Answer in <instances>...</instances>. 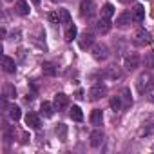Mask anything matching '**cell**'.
Instances as JSON below:
<instances>
[{
	"label": "cell",
	"instance_id": "28",
	"mask_svg": "<svg viewBox=\"0 0 154 154\" xmlns=\"http://www.w3.org/2000/svg\"><path fill=\"white\" fill-rule=\"evenodd\" d=\"M49 20H51L53 24H60V17H58V13H49Z\"/></svg>",
	"mask_w": 154,
	"mask_h": 154
},
{
	"label": "cell",
	"instance_id": "23",
	"mask_svg": "<svg viewBox=\"0 0 154 154\" xmlns=\"http://www.w3.org/2000/svg\"><path fill=\"white\" fill-rule=\"evenodd\" d=\"M111 107H112V111H120V109L123 107L122 96H112V98H111Z\"/></svg>",
	"mask_w": 154,
	"mask_h": 154
},
{
	"label": "cell",
	"instance_id": "18",
	"mask_svg": "<svg viewBox=\"0 0 154 154\" xmlns=\"http://www.w3.org/2000/svg\"><path fill=\"white\" fill-rule=\"evenodd\" d=\"M69 114H71V118H72L74 122H82V120H84V112H82V109H80L78 105H74Z\"/></svg>",
	"mask_w": 154,
	"mask_h": 154
},
{
	"label": "cell",
	"instance_id": "2",
	"mask_svg": "<svg viewBox=\"0 0 154 154\" xmlns=\"http://www.w3.org/2000/svg\"><path fill=\"white\" fill-rule=\"evenodd\" d=\"M80 15L84 18H91L94 15V4H93V0H82V4H80Z\"/></svg>",
	"mask_w": 154,
	"mask_h": 154
},
{
	"label": "cell",
	"instance_id": "14",
	"mask_svg": "<svg viewBox=\"0 0 154 154\" xmlns=\"http://www.w3.org/2000/svg\"><path fill=\"white\" fill-rule=\"evenodd\" d=\"M53 107H54L53 103H49V102H42V105H40V114L45 116V118H51V116L54 114Z\"/></svg>",
	"mask_w": 154,
	"mask_h": 154
},
{
	"label": "cell",
	"instance_id": "6",
	"mask_svg": "<svg viewBox=\"0 0 154 154\" xmlns=\"http://www.w3.org/2000/svg\"><path fill=\"white\" fill-rule=\"evenodd\" d=\"M93 44H94V35L93 33H84L80 38H78V45L82 47V49H87V47H93Z\"/></svg>",
	"mask_w": 154,
	"mask_h": 154
},
{
	"label": "cell",
	"instance_id": "12",
	"mask_svg": "<svg viewBox=\"0 0 154 154\" xmlns=\"http://www.w3.org/2000/svg\"><path fill=\"white\" fill-rule=\"evenodd\" d=\"M96 31H98L100 35H107V33L111 31V22H109V18H102V20L96 24Z\"/></svg>",
	"mask_w": 154,
	"mask_h": 154
},
{
	"label": "cell",
	"instance_id": "7",
	"mask_svg": "<svg viewBox=\"0 0 154 154\" xmlns=\"http://www.w3.org/2000/svg\"><path fill=\"white\" fill-rule=\"evenodd\" d=\"M138 65H140V56L136 53H131L125 56V69L127 71H134Z\"/></svg>",
	"mask_w": 154,
	"mask_h": 154
},
{
	"label": "cell",
	"instance_id": "8",
	"mask_svg": "<svg viewBox=\"0 0 154 154\" xmlns=\"http://www.w3.org/2000/svg\"><path fill=\"white\" fill-rule=\"evenodd\" d=\"M2 67H4V71H6V72H9V74H13V72L17 71L15 60H13L11 56H2Z\"/></svg>",
	"mask_w": 154,
	"mask_h": 154
},
{
	"label": "cell",
	"instance_id": "20",
	"mask_svg": "<svg viewBox=\"0 0 154 154\" xmlns=\"http://www.w3.org/2000/svg\"><path fill=\"white\" fill-rule=\"evenodd\" d=\"M20 116H22L20 107H18V105H11V107H9V118L17 122V120H20Z\"/></svg>",
	"mask_w": 154,
	"mask_h": 154
},
{
	"label": "cell",
	"instance_id": "19",
	"mask_svg": "<svg viewBox=\"0 0 154 154\" xmlns=\"http://www.w3.org/2000/svg\"><path fill=\"white\" fill-rule=\"evenodd\" d=\"M76 35H78V29H76V26H69L67 31H65V40L67 42H72L76 38Z\"/></svg>",
	"mask_w": 154,
	"mask_h": 154
},
{
	"label": "cell",
	"instance_id": "21",
	"mask_svg": "<svg viewBox=\"0 0 154 154\" xmlns=\"http://www.w3.org/2000/svg\"><path fill=\"white\" fill-rule=\"evenodd\" d=\"M42 71H44V74H47V76H54V74H56L54 65H53V63H49V62H45V63L42 65Z\"/></svg>",
	"mask_w": 154,
	"mask_h": 154
},
{
	"label": "cell",
	"instance_id": "29",
	"mask_svg": "<svg viewBox=\"0 0 154 154\" xmlns=\"http://www.w3.org/2000/svg\"><path fill=\"white\" fill-rule=\"evenodd\" d=\"M33 2H35V4H38V2H40V0H33Z\"/></svg>",
	"mask_w": 154,
	"mask_h": 154
},
{
	"label": "cell",
	"instance_id": "30",
	"mask_svg": "<svg viewBox=\"0 0 154 154\" xmlns=\"http://www.w3.org/2000/svg\"><path fill=\"white\" fill-rule=\"evenodd\" d=\"M6 2H13V0H6Z\"/></svg>",
	"mask_w": 154,
	"mask_h": 154
},
{
	"label": "cell",
	"instance_id": "15",
	"mask_svg": "<svg viewBox=\"0 0 154 154\" xmlns=\"http://www.w3.org/2000/svg\"><path fill=\"white\" fill-rule=\"evenodd\" d=\"M102 120H103L102 109H94V111L91 112V123H93V125H102Z\"/></svg>",
	"mask_w": 154,
	"mask_h": 154
},
{
	"label": "cell",
	"instance_id": "24",
	"mask_svg": "<svg viewBox=\"0 0 154 154\" xmlns=\"http://www.w3.org/2000/svg\"><path fill=\"white\" fill-rule=\"evenodd\" d=\"M136 38H138L140 44H149V42H150V35H149L147 31H140V33L136 35Z\"/></svg>",
	"mask_w": 154,
	"mask_h": 154
},
{
	"label": "cell",
	"instance_id": "22",
	"mask_svg": "<svg viewBox=\"0 0 154 154\" xmlns=\"http://www.w3.org/2000/svg\"><path fill=\"white\" fill-rule=\"evenodd\" d=\"M122 102H123L125 107L132 105V98H131V91H129V89H123V91H122Z\"/></svg>",
	"mask_w": 154,
	"mask_h": 154
},
{
	"label": "cell",
	"instance_id": "9",
	"mask_svg": "<svg viewBox=\"0 0 154 154\" xmlns=\"http://www.w3.org/2000/svg\"><path fill=\"white\" fill-rule=\"evenodd\" d=\"M89 140H91V145H93V147H100V145H102V141H103V132H102L100 129H96V131H93V132H91Z\"/></svg>",
	"mask_w": 154,
	"mask_h": 154
},
{
	"label": "cell",
	"instance_id": "1",
	"mask_svg": "<svg viewBox=\"0 0 154 154\" xmlns=\"http://www.w3.org/2000/svg\"><path fill=\"white\" fill-rule=\"evenodd\" d=\"M91 53H93L94 60H105L107 54H109V49H107V45H103V44H94V45L91 47Z\"/></svg>",
	"mask_w": 154,
	"mask_h": 154
},
{
	"label": "cell",
	"instance_id": "10",
	"mask_svg": "<svg viewBox=\"0 0 154 154\" xmlns=\"http://www.w3.org/2000/svg\"><path fill=\"white\" fill-rule=\"evenodd\" d=\"M143 18H145V9H143V6H134V9H132V20L134 22H143Z\"/></svg>",
	"mask_w": 154,
	"mask_h": 154
},
{
	"label": "cell",
	"instance_id": "3",
	"mask_svg": "<svg viewBox=\"0 0 154 154\" xmlns=\"http://www.w3.org/2000/svg\"><path fill=\"white\" fill-rule=\"evenodd\" d=\"M107 94V87L105 85H102V84H98V85H94V87H91L89 89V100H100L102 96H105Z\"/></svg>",
	"mask_w": 154,
	"mask_h": 154
},
{
	"label": "cell",
	"instance_id": "4",
	"mask_svg": "<svg viewBox=\"0 0 154 154\" xmlns=\"http://www.w3.org/2000/svg\"><path fill=\"white\" fill-rule=\"evenodd\" d=\"M53 105H54L56 111H63V109H67V105H69V96L63 94V93L54 94V102H53Z\"/></svg>",
	"mask_w": 154,
	"mask_h": 154
},
{
	"label": "cell",
	"instance_id": "17",
	"mask_svg": "<svg viewBox=\"0 0 154 154\" xmlns=\"http://www.w3.org/2000/svg\"><path fill=\"white\" fill-rule=\"evenodd\" d=\"M54 132H56V136L63 141V140L67 138V125H65V123H58V125L54 127Z\"/></svg>",
	"mask_w": 154,
	"mask_h": 154
},
{
	"label": "cell",
	"instance_id": "13",
	"mask_svg": "<svg viewBox=\"0 0 154 154\" xmlns=\"http://www.w3.org/2000/svg\"><path fill=\"white\" fill-rule=\"evenodd\" d=\"M15 9H17V13L20 17H27L29 15V4L26 2V0H18L17 6H15Z\"/></svg>",
	"mask_w": 154,
	"mask_h": 154
},
{
	"label": "cell",
	"instance_id": "27",
	"mask_svg": "<svg viewBox=\"0 0 154 154\" xmlns=\"http://www.w3.org/2000/svg\"><path fill=\"white\" fill-rule=\"evenodd\" d=\"M105 74L109 76V78H118V76H120V71H116V67H109Z\"/></svg>",
	"mask_w": 154,
	"mask_h": 154
},
{
	"label": "cell",
	"instance_id": "26",
	"mask_svg": "<svg viewBox=\"0 0 154 154\" xmlns=\"http://www.w3.org/2000/svg\"><path fill=\"white\" fill-rule=\"evenodd\" d=\"M147 82H149V76H147V74H141L140 80H138V89H140V93H143V89L147 87Z\"/></svg>",
	"mask_w": 154,
	"mask_h": 154
},
{
	"label": "cell",
	"instance_id": "5",
	"mask_svg": "<svg viewBox=\"0 0 154 154\" xmlns=\"http://www.w3.org/2000/svg\"><path fill=\"white\" fill-rule=\"evenodd\" d=\"M26 125L27 127H31V129H35V131H38L40 129V116L36 114V112H27L26 114Z\"/></svg>",
	"mask_w": 154,
	"mask_h": 154
},
{
	"label": "cell",
	"instance_id": "11",
	"mask_svg": "<svg viewBox=\"0 0 154 154\" xmlns=\"http://www.w3.org/2000/svg\"><path fill=\"white\" fill-rule=\"evenodd\" d=\"M131 20H132V15H131L129 11H123V13L116 18V26H118V27H125L127 24H131Z\"/></svg>",
	"mask_w": 154,
	"mask_h": 154
},
{
	"label": "cell",
	"instance_id": "16",
	"mask_svg": "<svg viewBox=\"0 0 154 154\" xmlns=\"http://www.w3.org/2000/svg\"><path fill=\"white\" fill-rule=\"evenodd\" d=\"M100 15H102V18H111V17H114V6H112V4H105V6L102 8Z\"/></svg>",
	"mask_w": 154,
	"mask_h": 154
},
{
	"label": "cell",
	"instance_id": "25",
	"mask_svg": "<svg viewBox=\"0 0 154 154\" xmlns=\"http://www.w3.org/2000/svg\"><path fill=\"white\" fill-rule=\"evenodd\" d=\"M60 22L62 24H71V15L67 9H60Z\"/></svg>",
	"mask_w": 154,
	"mask_h": 154
}]
</instances>
